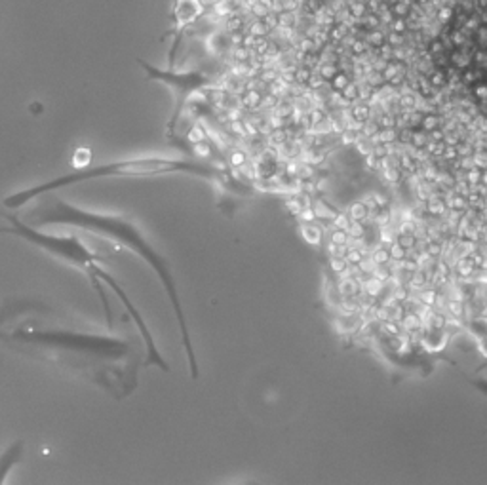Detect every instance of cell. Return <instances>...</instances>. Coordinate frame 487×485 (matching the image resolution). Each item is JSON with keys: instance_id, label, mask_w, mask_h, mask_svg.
<instances>
[{"instance_id": "6da1fadb", "label": "cell", "mask_w": 487, "mask_h": 485, "mask_svg": "<svg viewBox=\"0 0 487 485\" xmlns=\"http://www.w3.org/2000/svg\"><path fill=\"white\" fill-rule=\"evenodd\" d=\"M23 221L29 223L31 227L63 225V227L82 228V230L97 234V236H105L109 240H115L116 244L132 249L134 253L141 257L145 263L153 268V272L158 276V280L162 282L164 291H166L170 303H172L177 323H179V329H181V341L185 354H187V360H189V367H191V377L194 380L198 379V361H196L187 316L183 312V304L181 299H179V291H177V284H175V278L172 274L170 263L156 247L151 246V242L145 238V234L139 228L135 227L132 219L124 217V215L94 213V211H88V209H82L78 206L67 204L65 200L56 196L54 192H48V196L42 200L40 204L37 202L27 211V215H25Z\"/></svg>"}, {"instance_id": "7a4b0ae2", "label": "cell", "mask_w": 487, "mask_h": 485, "mask_svg": "<svg viewBox=\"0 0 487 485\" xmlns=\"http://www.w3.org/2000/svg\"><path fill=\"white\" fill-rule=\"evenodd\" d=\"M162 175H194L202 179L225 181L223 171L211 164H204L198 160L187 158H166V156H139V158H124V160L107 162L90 168H78L71 173L59 175L56 179L40 183L12 196L4 198V206L10 209L23 208L27 202L40 198L48 192H56L58 189L78 185L84 181L109 179V177H130V179H147V177H162Z\"/></svg>"}, {"instance_id": "3957f363", "label": "cell", "mask_w": 487, "mask_h": 485, "mask_svg": "<svg viewBox=\"0 0 487 485\" xmlns=\"http://www.w3.org/2000/svg\"><path fill=\"white\" fill-rule=\"evenodd\" d=\"M139 67L143 69V73L147 75L149 80L168 86L173 92L175 105H173V116L170 120V132H173V128L177 126L179 118H181L183 107L192 95L196 92H200V90H206V88L213 86V80L210 76L204 75V73H198V71H173V69L162 71V69H156V67H153L151 63L143 61V59H139Z\"/></svg>"}, {"instance_id": "277c9868", "label": "cell", "mask_w": 487, "mask_h": 485, "mask_svg": "<svg viewBox=\"0 0 487 485\" xmlns=\"http://www.w3.org/2000/svg\"><path fill=\"white\" fill-rule=\"evenodd\" d=\"M204 12H206V4L202 0H175V6H173V14H172L173 18L172 35H175L173 50L177 48L179 38L187 31V27H191Z\"/></svg>"}, {"instance_id": "5b68a950", "label": "cell", "mask_w": 487, "mask_h": 485, "mask_svg": "<svg viewBox=\"0 0 487 485\" xmlns=\"http://www.w3.org/2000/svg\"><path fill=\"white\" fill-rule=\"evenodd\" d=\"M21 456H23V441L12 443V445L0 455V483L6 481V474L20 462Z\"/></svg>"}, {"instance_id": "8992f818", "label": "cell", "mask_w": 487, "mask_h": 485, "mask_svg": "<svg viewBox=\"0 0 487 485\" xmlns=\"http://www.w3.org/2000/svg\"><path fill=\"white\" fill-rule=\"evenodd\" d=\"M426 211H428V215H434V217H438V219L445 217L449 211L445 196L439 194V192H432L430 198L426 200Z\"/></svg>"}, {"instance_id": "52a82bcc", "label": "cell", "mask_w": 487, "mask_h": 485, "mask_svg": "<svg viewBox=\"0 0 487 485\" xmlns=\"http://www.w3.org/2000/svg\"><path fill=\"white\" fill-rule=\"evenodd\" d=\"M428 285V268H417L415 272L407 274V287L413 291H420Z\"/></svg>"}, {"instance_id": "ba28073f", "label": "cell", "mask_w": 487, "mask_h": 485, "mask_svg": "<svg viewBox=\"0 0 487 485\" xmlns=\"http://www.w3.org/2000/svg\"><path fill=\"white\" fill-rule=\"evenodd\" d=\"M339 291L344 297H358L362 293V282L358 278H352V276H344L339 284Z\"/></svg>"}, {"instance_id": "9c48e42d", "label": "cell", "mask_w": 487, "mask_h": 485, "mask_svg": "<svg viewBox=\"0 0 487 485\" xmlns=\"http://www.w3.org/2000/svg\"><path fill=\"white\" fill-rule=\"evenodd\" d=\"M401 327L405 333H413V331H420L422 329V318L415 310H407L401 318Z\"/></svg>"}, {"instance_id": "30bf717a", "label": "cell", "mask_w": 487, "mask_h": 485, "mask_svg": "<svg viewBox=\"0 0 487 485\" xmlns=\"http://www.w3.org/2000/svg\"><path fill=\"white\" fill-rule=\"evenodd\" d=\"M398 168H400L401 171H405V173H409V175H417V173H419L420 164L413 158V154L401 152L400 156H398Z\"/></svg>"}, {"instance_id": "8fae6325", "label": "cell", "mask_w": 487, "mask_h": 485, "mask_svg": "<svg viewBox=\"0 0 487 485\" xmlns=\"http://www.w3.org/2000/svg\"><path fill=\"white\" fill-rule=\"evenodd\" d=\"M455 272H457L462 280H470L477 270H476V266L472 265V261H470L468 257H460V259H457V263H455Z\"/></svg>"}, {"instance_id": "7c38bea8", "label": "cell", "mask_w": 487, "mask_h": 485, "mask_svg": "<svg viewBox=\"0 0 487 485\" xmlns=\"http://www.w3.org/2000/svg\"><path fill=\"white\" fill-rule=\"evenodd\" d=\"M424 323H428L434 331H441V329L447 327V316L441 312V310H434V308H432L430 314L426 316Z\"/></svg>"}, {"instance_id": "4fadbf2b", "label": "cell", "mask_w": 487, "mask_h": 485, "mask_svg": "<svg viewBox=\"0 0 487 485\" xmlns=\"http://www.w3.org/2000/svg\"><path fill=\"white\" fill-rule=\"evenodd\" d=\"M417 299H419L420 304H426V306H436L439 301V293L436 287H432V285H426L424 289H420V291H417Z\"/></svg>"}, {"instance_id": "5bb4252c", "label": "cell", "mask_w": 487, "mask_h": 485, "mask_svg": "<svg viewBox=\"0 0 487 485\" xmlns=\"http://www.w3.org/2000/svg\"><path fill=\"white\" fill-rule=\"evenodd\" d=\"M445 202H447L449 209H460V211H466L468 209L466 196H460L455 190H449L447 194H445Z\"/></svg>"}, {"instance_id": "9a60e30c", "label": "cell", "mask_w": 487, "mask_h": 485, "mask_svg": "<svg viewBox=\"0 0 487 485\" xmlns=\"http://www.w3.org/2000/svg\"><path fill=\"white\" fill-rule=\"evenodd\" d=\"M348 215H350L352 221H367V217H369V208L363 204L362 200H358V202H354L352 206L348 208Z\"/></svg>"}, {"instance_id": "2e32d148", "label": "cell", "mask_w": 487, "mask_h": 485, "mask_svg": "<svg viewBox=\"0 0 487 485\" xmlns=\"http://www.w3.org/2000/svg\"><path fill=\"white\" fill-rule=\"evenodd\" d=\"M367 219H373V223H375L379 228H382V227H388V225H390L392 213L388 211V208H381V209H377V211H369V217Z\"/></svg>"}, {"instance_id": "e0dca14e", "label": "cell", "mask_w": 487, "mask_h": 485, "mask_svg": "<svg viewBox=\"0 0 487 485\" xmlns=\"http://www.w3.org/2000/svg\"><path fill=\"white\" fill-rule=\"evenodd\" d=\"M341 312L344 316H356L360 314V301L358 297H344L341 301Z\"/></svg>"}, {"instance_id": "ac0fdd59", "label": "cell", "mask_w": 487, "mask_h": 485, "mask_svg": "<svg viewBox=\"0 0 487 485\" xmlns=\"http://www.w3.org/2000/svg\"><path fill=\"white\" fill-rule=\"evenodd\" d=\"M381 331L384 333L386 337H398V335H401L403 327H401V322L388 318V320L381 322Z\"/></svg>"}, {"instance_id": "d6986e66", "label": "cell", "mask_w": 487, "mask_h": 485, "mask_svg": "<svg viewBox=\"0 0 487 485\" xmlns=\"http://www.w3.org/2000/svg\"><path fill=\"white\" fill-rule=\"evenodd\" d=\"M445 310L451 318H462L464 316V301L458 299H447L445 301Z\"/></svg>"}, {"instance_id": "ffe728a7", "label": "cell", "mask_w": 487, "mask_h": 485, "mask_svg": "<svg viewBox=\"0 0 487 485\" xmlns=\"http://www.w3.org/2000/svg\"><path fill=\"white\" fill-rule=\"evenodd\" d=\"M382 282H379L377 278H373V276H369L367 280H363L362 282V289L365 291L367 295H373V297H379L382 291Z\"/></svg>"}, {"instance_id": "44dd1931", "label": "cell", "mask_w": 487, "mask_h": 485, "mask_svg": "<svg viewBox=\"0 0 487 485\" xmlns=\"http://www.w3.org/2000/svg\"><path fill=\"white\" fill-rule=\"evenodd\" d=\"M369 257H371V261L375 263V265H388V263L392 261L388 247H382V244L379 247H375Z\"/></svg>"}, {"instance_id": "7402d4cb", "label": "cell", "mask_w": 487, "mask_h": 485, "mask_svg": "<svg viewBox=\"0 0 487 485\" xmlns=\"http://www.w3.org/2000/svg\"><path fill=\"white\" fill-rule=\"evenodd\" d=\"M382 179L384 183H390V185H398L401 179V170L398 166H388V168H382Z\"/></svg>"}, {"instance_id": "603a6c76", "label": "cell", "mask_w": 487, "mask_h": 485, "mask_svg": "<svg viewBox=\"0 0 487 485\" xmlns=\"http://www.w3.org/2000/svg\"><path fill=\"white\" fill-rule=\"evenodd\" d=\"M365 257H367V251H365L363 247L358 246V247H352V249H348V253H346V257H344V259L348 261V265L352 266V265H360V263H362Z\"/></svg>"}, {"instance_id": "cb8c5ba5", "label": "cell", "mask_w": 487, "mask_h": 485, "mask_svg": "<svg viewBox=\"0 0 487 485\" xmlns=\"http://www.w3.org/2000/svg\"><path fill=\"white\" fill-rule=\"evenodd\" d=\"M417 227H419V221L415 217H405L400 221V225H398V232L400 234H415V230H417Z\"/></svg>"}, {"instance_id": "d4e9b609", "label": "cell", "mask_w": 487, "mask_h": 485, "mask_svg": "<svg viewBox=\"0 0 487 485\" xmlns=\"http://www.w3.org/2000/svg\"><path fill=\"white\" fill-rule=\"evenodd\" d=\"M468 259L472 261V265L476 266V270H487V255L477 247L476 251H472L470 255H468Z\"/></svg>"}, {"instance_id": "484cf974", "label": "cell", "mask_w": 487, "mask_h": 485, "mask_svg": "<svg viewBox=\"0 0 487 485\" xmlns=\"http://www.w3.org/2000/svg\"><path fill=\"white\" fill-rule=\"evenodd\" d=\"M365 232H367V228L363 225V221H352L350 227H348V236L352 240H363Z\"/></svg>"}, {"instance_id": "4316f807", "label": "cell", "mask_w": 487, "mask_h": 485, "mask_svg": "<svg viewBox=\"0 0 487 485\" xmlns=\"http://www.w3.org/2000/svg\"><path fill=\"white\" fill-rule=\"evenodd\" d=\"M424 249H426V253H428L432 259H439V257L443 255V244L438 242V240H428V242L424 244Z\"/></svg>"}, {"instance_id": "83f0119b", "label": "cell", "mask_w": 487, "mask_h": 485, "mask_svg": "<svg viewBox=\"0 0 487 485\" xmlns=\"http://www.w3.org/2000/svg\"><path fill=\"white\" fill-rule=\"evenodd\" d=\"M371 276H373V278H377V280H379V282H382V284H386V282L390 280L392 270L388 268V265H377L375 268H373Z\"/></svg>"}, {"instance_id": "f1b7e54d", "label": "cell", "mask_w": 487, "mask_h": 485, "mask_svg": "<svg viewBox=\"0 0 487 485\" xmlns=\"http://www.w3.org/2000/svg\"><path fill=\"white\" fill-rule=\"evenodd\" d=\"M388 251H390V259H392V261H396V263L407 257V249H405L403 246H400L396 240H394L390 246H388Z\"/></svg>"}, {"instance_id": "f546056e", "label": "cell", "mask_w": 487, "mask_h": 485, "mask_svg": "<svg viewBox=\"0 0 487 485\" xmlns=\"http://www.w3.org/2000/svg\"><path fill=\"white\" fill-rule=\"evenodd\" d=\"M409 287H407V284H398L394 289H392V297L396 299V301H400V303H405L407 299H409Z\"/></svg>"}, {"instance_id": "4dcf8cb0", "label": "cell", "mask_w": 487, "mask_h": 485, "mask_svg": "<svg viewBox=\"0 0 487 485\" xmlns=\"http://www.w3.org/2000/svg\"><path fill=\"white\" fill-rule=\"evenodd\" d=\"M331 268H333L335 272H339V274H346V270L350 268V265H348V261L344 257L333 255L331 257Z\"/></svg>"}, {"instance_id": "1f68e13d", "label": "cell", "mask_w": 487, "mask_h": 485, "mask_svg": "<svg viewBox=\"0 0 487 485\" xmlns=\"http://www.w3.org/2000/svg\"><path fill=\"white\" fill-rule=\"evenodd\" d=\"M396 242L400 244V246H403L407 251L409 249H413V247L417 246V236L415 234H400L398 232V238H396Z\"/></svg>"}, {"instance_id": "d6a6232c", "label": "cell", "mask_w": 487, "mask_h": 485, "mask_svg": "<svg viewBox=\"0 0 487 485\" xmlns=\"http://www.w3.org/2000/svg\"><path fill=\"white\" fill-rule=\"evenodd\" d=\"M464 179L468 181V185L470 187H474V185H477L479 181H481V170L479 168H470V170H466L464 171Z\"/></svg>"}, {"instance_id": "836d02e7", "label": "cell", "mask_w": 487, "mask_h": 485, "mask_svg": "<svg viewBox=\"0 0 487 485\" xmlns=\"http://www.w3.org/2000/svg\"><path fill=\"white\" fill-rule=\"evenodd\" d=\"M348 240H350L348 230H344V228H337V230H333V234H331V242H333L335 246H339V244H348Z\"/></svg>"}, {"instance_id": "e575fe53", "label": "cell", "mask_w": 487, "mask_h": 485, "mask_svg": "<svg viewBox=\"0 0 487 485\" xmlns=\"http://www.w3.org/2000/svg\"><path fill=\"white\" fill-rule=\"evenodd\" d=\"M373 318H375L377 322L388 320V318H390V312H388L386 304H375V308H373Z\"/></svg>"}, {"instance_id": "d590c367", "label": "cell", "mask_w": 487, "mask_h": 485, "mask_svg": "<svg viewBox=\"0 0 487 485\" xmlns=\"http://www.w3.org/2000/svg\"><path fill=\"white\" fill-rule=\"evenodd\" d=\"M365 170L367 171L381 170V158H377L373 152H369V154L365 156Z\"/></svg>"}, {"instance_id": "8d00e7d4", "label": "cell", "mask_w": 487, "mask_h": 485, "mask_svg": "<svg viewBox=\"0 0 487 485\" xmlns=\"http://www.w3.org/2000/svg\"><path fill=\"white\" fill-rule=\"evenodd\" d=\"M472 160H474V166L476 168H479V170H487V151H477L474 156H472Z\"/></svg>"}, {"instance_id": "74e56055", "label": "cell", "mask_w": 487, "mask_h": 485, "mask_svg": "<svg viewBox=\"0 0 487 485\" xmlns=\"http://www.w3.org/2000/svg\"><path fill=\"white\" fill-rule=\"evenodd\" d=\"M350 223H352V219H350V215H348V213H339V215L335 217V227H337V228H344V230H348Z\"/></svg>"}, {"instance_id": "f35d334b", "label": "cell", "mask_w": 487, "mask_h": 485, "mask_svg": "<svg viewBox=\"0 0 487 485\" xmlns=\"http://www.w3.org/2000/svg\"><path fill=\"white\" fill-rule=\"evenodd\" d=\"M358 266H360V270H362V272H363V274H365V276H371L373 268H375V266H377V265H375V263H373V261H371V257H365V259H363V261H362V263H360V265H358Z\"/></svg>"}, {"instance_id": "ab89813d", "label": "cell", "mask_w": 487, "mask_h": 485, "mask_svg": "<svg viewBox=\"0 0 487 485\" xmlns=\"http://www.w3.org/2000/svg\"><path fill=\"white\" fill-rule=\"evenodd\" d=\"M411 143H413L417 149H424V147L428 145V139H426V135H424V133H413V139H411Z\"/></svg>"}, {"instance_id": "60d3db41", "label": "cell", "mask_w": 487, "mask_h": 485, "mask_svg": "<svg viewBox=\"0 0 487 485\" xmlns=\"http://www.w3.org/2000/svg\"><path fill=\"white\" fill-rule=\"evenodd\" d=\"M371 152L377 156V158H384V156H388V154H390L388 147H386L384 143H381V145H375V147L371 149Z\"/></svg>"}, {"instance_id": "b9f144b4", "label": "cell", "mask_w": 487, "mask_h": 485, "mask_svg": "<svg viewBox=\"0 0 487 485\" xmlns=\"http://www.w3.org/2000/svg\"><path fill=\"white\" fill-rule=\"evenodd\" d=\"M373 200H375V204H377V208H386L388 206V198L384 196V194H379V192H373Z\"/></svg>"}, {"instance_id": "7bdbcfd3", "label": "cell", "mask_w": 487, "mask_h": 485, "mask_svg": "<svg viewBox=\"0 0 487 485\" xmlns=\"http://www.w3.org/2000/svg\"><path fill=\"white\" fill-rule=\"evenodd\" d=\"M445 160H455V158H458V152H457V147H447L445 151H443V154H441Z\"/></svg>"}, {"instance_id": "ee69618b", "label": "cell", "mask_w": 487, "mask_h": 485, "mask_svg": "<svg viewBox=\"0 0 487 485\" xmlns=\"http://www.w3.org/2000/svg\"><path fill=\"white\" fill-rule=\"evenodd\" d=\"M358 139H356V135L354 133H344V137H343V143L344 145H352V143H356Z\"/></svg>"}, {"instance_id": "f6af8a7d", "label": "cell", "mask_w": 487, "mask_h": 485, "mask_svg": "<svg viewBox=\"0 0 487 485\" xmlns=\"http://www.w3.org/2000/svg\"><path fill=\"white\" fill-rule=\"evenodd\" d=\"M477 314H479V318H481V320H487V301H483V303H481V306H479V312H477Z\"/></svg>"}, {"instance_id": "bcb514c9", "label": "cell", "mask_w": 487, "mask_h": 485, "mask_svg": "<svg viewBox=\"0 0 487 485\" xmlns=\"http://www.w3.org/2000/svg\"><path fill=\"white\" fill-rule=\"evenodd\" d=\"M411 139H413V133H409V132H403L400 135V141L401 143H409Z\"/></svg>"}, {"instance_id": "7dc6e473", "label": "cell", "mask_w": 487, "mask_h": 485, "mask_svg": "<svg viewBox=\"0 0 487 485\" xmlns=\"http://www.w3.org/2000/svg\"><path fill=\"white\" fill-rule=\"evenodd\" d=\"M434 126H436V120H434V118H428V120H424V128H426V130H432Z\"/></svg>"}, {"instance_id": "c3c4849f", "label": "cell", "mask_w": 487, "mask_h": 485, "mask_svg": "<svg viewBox=\"0 0 487 485\" xmlns=\"http://www.w3.org/2000/svg\"><path fill=\"white\" fill-rule=\"evenodd\" d=\"M479 183L487 187V170H481V181H479Z\"/></svg>"}, {"instance_id": "681fc988", "label": "cell", "mask_w": 487, "mask_h": 485, "mask_svg": "<svg viewBox=\"0 0 487 485\" xmlns=\"http://www.w3.org/2000/svg\"><path fill=\"white\" fill-rule=\"evenodd\" d=\"M441 137H443V135H441L439 132L434 133V141H441Z\"/></svg>"}, {"instance_id": "f907efd6", "label": "cell", "mask_w": 487, "mask_h": 485, "mask_svg": "<svg viewBox=\"0 0 487 485\" xmlns=\"http://www.w3.org/2000/svg\"><path fill=\"white\" fill-rule=\"evenodd\" d=\"M373 132H375V126H369V128L365 130V133H367V135H371Z\"/></svg>"}]
</instances>
